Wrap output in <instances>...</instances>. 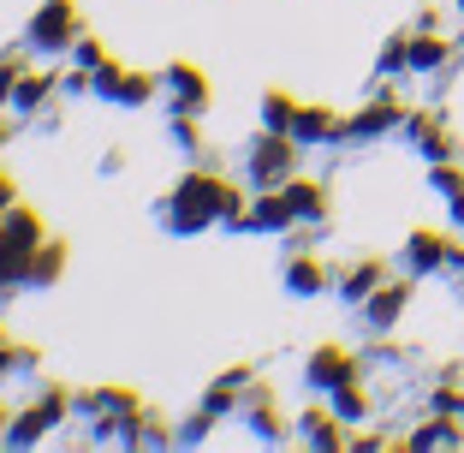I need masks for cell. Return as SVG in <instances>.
Listing matches in <instances>:
<instances>
[{
    "instance_id": "9c48e42d",
    "label": "cell",
    "mask_w": 464,
    "mask_h": 453,
    "mask_svg": "<svg viewBox=\"0 0 464 453\" xmlns=\"http://www.w3.org/2000/svg\"><path fill=\"white\" fill-rule=\"evenodd\" d=\"M292 287H304V292L322 287V269H315V262H298V269H292Z\"/></svg>"
},
{
    "instance_id": "8fae6325",
    "label": "cell",
    "mask_w": 464,
    "mask_h": 453,
    "mask_svg": "<svg viewBox=\"0 0 464 453\" xmlns=\"http://www.w3.org/2000/svg\"><path fill=\"white\" fill-rule=\"evenodd\" d=\"M452 215L464 221V185H459V192H452Z\"/></svg>"
},
{
    "instance_id": "ba28073f",
    "label": "cell",
    "mask_w": 464,
    "mask_h": 453,
    "mask_svg": "<svg viewBox=\"0 0 464 453\" xmlns=\"http://www.w3.org/2000/svg\"><path fill=\"white\" fill-rule=\"evenodd\" d=\"M399 304H405V287H387V292H375L369 316H375V322H393V316H399Z\"/></svg>"
},
{
    "instance_id": "7a4b0ae2",
    "label": "cell",
    "mask_w": 464,
    "mask_h": 453,
    "mask_svg": "<svg viewBox=\"0 0 464 453\" xmlns=\"http://www.w3.org/2000/svg\"><path fill=\"white\" fill-rule=\"evenodd\" d=\"M440 60H447V42H440L435 30H423V36H411V66H417V72L440 66Z\"/></svg>"
},
{
    "instance_id": "8992f818",
    "label": "cell",
    "mask_w": 464,
    "mask_h": 453,
    "mask_svg": "<svg viewBox=\"0 0 464 453\" xmlns=\"http://www.w3.org/2000/svg\"><path fill=\"white\" fill-rule=\"evenodd\" d=\"M382 287V262L369 257V262H357L352 269V281H345V292H352V299H363V292H375Z\"/></svg>"
},
{
    "instance_id": "7c38bea8",
    "label": "cell",
    "mask_w": 464,
    "mask_h": 453,
    "mask_svg": "<svg viewBox=\"0 0 464 453\" xmlns=\"http://www.w3.org/2000/svg\"><path fill=\"white\" fill-rule=\"evenodd\" d=\"M459 6H464V0H459Z\"/></svg>"
},
{
    "instance_id": "30bf717a",
    "label": "cell",
    "mask_w": 464,
    "mask_h": 453,
    "mask_svg": "<svg viewBox=\"0 0 464 453\" xmlns=\"http://www.w3.org/2000/svg\"><path fill=\"white\" fill-rule=\"evenodd\" d=\"M435 185H440V192H459V185H464V173H459V167H435Z\"/></svg>"
},
{
    "instance_id": "277c9868",
    "label": "cell",
    "mask_w": 464,
    "mask_h": 453,
    "mask_svg": "<svg viewBox=\"0 0 464 453\" xmlns=\"http://www.w3.org/2000/svg\"><path fill=\"white\" fill-rule=\"evenodd\" d=\"M286 162H292L286 138H274V143H262V150H256V173H262V179H274V173H286Z\"/></svg>"
},
{
    "instance_id": "5b68a950",
    "label": "cell",
    "mask_w": 464,
    "mask_h": 453,
    "mask_svg": "<svg viewBox=\"0 0 464 453\" xmlns=\"http://www.w3.org/2000/svg\"><path fill=\"white\" fill-rule=\"evenodd\" d=\"M286 203H292V215H315V209L328 203V197L315 192L310 179H292V192H286Z\"/></svg>"
},
{
    "instance_id": "6da1fadb",
    "label": "cell",
    "mask_w": 464,
    "mask_h": 453,
    "mask_svg": "<svg viewBox=\"0 0 464 453\" xmlns=\"http://www.w3.org/2000/svg\"><path fill=\"white\" fill-rule=\"evenodd\" d=\"M310 376H315V382H328V388H340V382H352V358L328 346V352L310 358Z\"/></svg>"
},
{
    "instance_id": "52a82bcc",
    "label": "cell",
    "mask_w": 464,
    "mask_h": 453,
    "mask_svg": "<svg viewBox=\"0 0 464 453\" xmlns=\"http://www.w3.org/2000/svg\"><path fill=\"white\" fill-rule=\"evenodd\" d=\"M292 132H298V138H322V132H334V113L328 108H310V113L292 120Z\"/></svg>"
},
{
    "instance_id": "3957f363",
    "label": "cell",
    "mask_w": 464,
    "mask_h": 453,
    "mask_svg": "<svg viewBox=\"0 0 464 453\" xmlns=\"http://www.w3.org/2000/svg\"><path fill=\"white\" fill-rule=\"evenodd\" d=\"M440 257H447V239H440V233H429V227H423V233L411 239V269H435Z\"/></svg>"
}]
</instances>
